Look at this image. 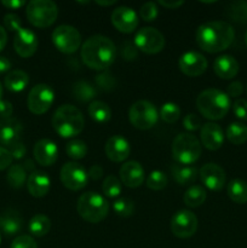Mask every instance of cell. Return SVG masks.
Masks as SVG:
<instances>
[{
	"mask_svg": "<svg viewBox=\"0 0 247 248\" xmlns=\"http://www.w3.org/2000/svg\"><path fill=\"white\" fill-rule=\"evenodd\" d=\"M9 150L12 155V159H16V160L23 159L24 155H26L27 153L26 145H24L22 142H18L16 143V144L12 145V147H10Z\"/></svg>",
	"mask_w": 247,
	"mask_h": 248,
	"instance_id": "49",
	"label": "cell"
},
{
	"mask_svg": "<svg viewBox=\"0 0 247 248\" xmlns=\"http://www.w3.org/2000/svg\"><path fill=\"white\" fill-rule=\"evenodd\" d=\"M234 38V28L225 21L206 22L196 31V43L199 47L208 53H218L227 50Z\"/></svg>",
	"mask_w": 247,
	"mask_h": 248,
	"instance_id": "1",
	"label": "cell"
},
{
	"mask_svg": "<svg viewBox=\"0 0 247 248\" xmlns=\"http://www.w3.org/2000/svg\"><path fill=\"white\" fill-rule=\"evenodd\" d=\"M184 4V1H166V0H160L159 5H161L162 7L165 9H169V10H174V9H178L179 6Z\"/></svg>",
	"mask_w": 247,
	"mask_h": 248,
	"instance_id": "54",
	"label": "cell"
},
{
	"mask_svg": "<svg viewBox=\"0 0 247 248\" xmlns=\"http://www.w3.org/2000/svg\"><path fill=\"white\" fill-rule=\"evenodd\" d=\"M60 178L63 186L72 191H77L87 186L89 174L86 170L77 162H67L62 166Z\"/></svg>",
	"mask_w": 247,
	"mask_h": 248,
	"instance_id": "12",
	"label": "cell"
},
{
	"mask_svg": "<svg viewBox=\"0 0 247 248\" xmlns=\"http://www.w3.org/2000/svg\"><path fill=\"white\" fill-rule=\"evenodd\" d=\"M207 198V193H206L205 188L201 186H191L188 190L184 193L183 201L188 207L196 208L200 207Z\"/></svg>",
	"mask_w": 247,
	"mask_h": 248,
	"instance_id": "30",
	"label": "cell"
},
{
	"mask_svg": "<svg viewBox=\"0 0 247 248\" xmlns=\"http://www.w3.org/2000/svg\"><path fill=\"white\" fill-rule=\"evenodd\" d=\"M183 126L186 131H190V132L201 130V127H202L200 118L198 115H195V114H188L183 119Z\"/></svg>",
	"mask_w": 247,
	"mask_h": 248,
	"instance_id": "45",
	"label": "cell"
},
{
	"mask_svg": "<svg viewBox=\"0 0 247 248\" xmlns=\"http://www.w3.org/2000/svg\"><path fill=\"white\" fill-rule=\"evenodd\" d=\"M228 18L236 23H247V1L239 0V1L230 2L225 11Z\"/></svg>",
	"mask_w": 247,
	"mask_h": 248,
	"instance_id": "33",
	"label": "cell"
},
{
	"mask_svg": "<svg viewBox=\"0 0 247 248\" xmlns=\"http://www.w3.org/2000/svg\"><path fill=\"white\" fill-rule=\"evenodd\" d=\"M167 183H169V179H167L166 174L161 171H157V170L150 172L147 178V186L155 191L162 190V189L166 188Z\"/></svg>",
	"mask_w": 247,
	"mask_h": 248,
	"instance_id": "39",
	"label": "cell"
},
{
	"mask_svg": "<svg viewBox=\"0 0 247 248\" xmlns=\"http://www.w3.org/2000/svg\"><path fill=\"white\" fill-rule=\"evenodd\" d=\"M120 182L127 188H138L144 182V169L138 161H127L121 166Z\"/></svg>",
	"mask_w": 247,
	"mask_h": 248,
	"instance_id": "20",
	"label": "cell"
},
{
	"mask_svg": "<svg viewBox=\"0 0 247 248\" xmlns=\"http://www.w3.org/2000/svg\"><path fill=\"white\" fill-rule=\"evenodd\" d=\"M72 93L77 102H80V103H87V102H91L96 97L97 91L87 81H77L73 85Z\"/></svg>",
	"mask_w": 247,
	"mask_h": 248,
	"instance_id": "32",
	"label": "cell"
},
{
	"mask_svg": "<svg viewBox=\"0 0 247 248\" xmlns=\"http://www.w3.org/2000/svg\"><path fill=\"white\" fill-rule=\"evenodd\" d=\"M245 43H246V46H247V31H246V34H245Z\"/></svg>",
	"mask_w": 247,
	"mask_h": 248,
	"instance_id": "60",
	"label": "cell"
},
{
	"mask_svg": "<svg viewBox=\"0 0 247 248\" xmlns=\"http://www.w3.org/2000/svg\"><path fill=\"white\" fill-rule=\"evenodd\" d=\"M128 119L133 127L137 130H150L154 127L159 119V114H157L156 108L153 103L149 101H140L135 102L131 106L130 110H128Z\"/></svg>",
	"mask_w": 247,
	"mask_h": 248,
	"instance_id": "8",
	"label": "cell"
},
{
	"mask_svg": "<svg viewBox=\"0 0 247 248\" xmlns=\"http://www.w3.org/2000/svg\"><path fill=\"white\" fill-rule=\"evenodd\" d=\"M7 43V33L6 29L4 28L2 26H0V51H2L6 46Z\"/></svg>",
	"mask_w": 247,
	"mask_h": 248,
	"instance_id": "56",
	"label": "cell"
},
{
	"mask_svg": "<svg viewBox=\"0 0 247 248\" xmlns=\"http://www.w3.org/2000/svg\"><path fill=\"white\" fill-rule=\"evenodd\" d=\"M227 193L230 200L234 202L246 203L247 202V183L242 179H232L227 186Z\"/></svg>",
	"mask_w": 247,
	"mask_h": 248,
	"instance_id": "29",
	"label": "cell"
},
{
	"mask_svg": "<svg viewBox=\"0 0 247 248\" xmlns=\"http://www.w3.org/2000/svg\"><path fill=\"white\" fill-rule=\"evenodd\" d=\"M11 69V62L4 56H0V74L6 73Z\"/></svg>",
	"mask_w": 247,
	"mask_h": 248,
	"instance_id": "55",
	"label": "cell"
},
{
	"mask_svg": "<svg viewBox=\"0 0 247 248\" xmlns=\"http://www.w3.org/2000/svg\"><path fill=\"white\" fill-rule=\"evenodd\" d=\"M10 248H38V245L29 235H19L12 241Z\"/></svg>",
	"mask_w": 247,
	"mask_h": 248,
	"instance_id": "43",
	"label": "cell"
},
{
	"mask_svg": "<svg viewBox=\"0 0 247 248\" xmlns=\"http://www.w3.org/2000/svg\"><path fill=\"white\" fill-rule=\"evenodd\" d=\"M50 177L43 171H34L27 178V189L34 198H43L50 191Z\"/></svg>",
	"mask_w": 247,
	"mask_h": 248,
	"instance_id": "23",
	"label": "cell"
},
{
	"mask_svg": "<svg viewBox=\"0 0 247 248\" xmlns=\"http://www.w3.org/2000/svg\"><path fill=\"white\" fill-rule=\"evenodd\" d=\"M33 155L35 161L41 166H52L58 157V148L53 140L44 138L34 145Z\"/></svg>",
	"mask_w": 247,
	"mask_h": 248,
	"instance_id": "18",
	"label": "cell"
},
{
	"mask_svg": "<svg viewBox=\"0 0 247 248\" xmlns=\"http://www.w3.org/2000/svg\"><path fill=\"white\" fill-rule=\"evenodd\" d=\"M201 143L208 150H218L224 142L222 127L216 123H207L200 130Z\"/></svg>",
	"mask_w": 247,
	"mask_h": 248,
	"instance_id": "22",
	"label": "cell"
},
{
	"mask_svg": "<svg viewBox=\"0 0 247 248\" xmlns=\"http://www.w3.org/2000/svg\"><path fill=\"white\" fill-rule=\"evenodd\" d=\"M52 43L60 52L72 55L81 46V34L75 27L61 24L52 31Z\"/></svg>",
	"mask_w": 247,
	"mask_h": 248,
	"instance_id": "9",
	"label": "cell"
},
{
	"mask_svg": "<svg viewBox=\"0 0 247 248\" xmlns=\"http://www.w3.org/2000/svg\"><path fill=\"white\" fill-rule=\"evenodd\" d=\"M228 140L235 145H241L247 142V126L242 123H232L227 128Z\"/></svg>",
	"mask_w": 247,
	"mask_h": 248,
	"instance_id": "34",
	"label": "cell"
},
{
	"mask_svg": "<svg viewBox=\"0 0 247 248\" xmlns=\"http://www.w3.org/2000/svg\"><path fill=\"white\" fill-rule=\"evenodd\" d=\"M102 190H103L104 196L110 199H115L118 196H120L121 190H123V186H121V182L118 177L110 176L106 177L103 182V186H102Z\"/></svg>",
	"mask_w": 247,
	"mask_h": 248,
	"instance_id": "36",
	"label": "cell"
},
{
	"mask_svg": "<svg viewBox=\"0 0 247 248\" xmlns=\"http://www.w3.org/2000/svg\"><path fill=\"white\" fill-rule=\"evenodd\" d=\"M200 179L207 189L212 191H219L225 186L227 176H225L224 170L219 165L211 162L201 167Z\"/></svg>",
	"mask_w": 247,
	"mask_h": 248,
	"instance_id": "17",
	"label": "cell"
},
{
	"mask_svg": "<svg viewBox=\"0 0 247 248\" xmlns=\"http://www.w3.org/2000/svg\"><path fill=\"white\" fill-rule=\"evenodd\" d=\"M1 96H2V86H1V82H0V101H1Z\"/></svg>",
	"mask_w": 247,
	"mask_h": 248,
	"instance_id": "59",
	"label": "cell"
},
{
	"mask_svg": "<svg viewBox=\"0 0 247 248\" xmlns=\"http://www.w3.org/2000/svg\"><path fill=\"white\" fill-rule=\"evenodd\" d=\"M87 174H89V177L91 179H94V181H97V179H99L102 176H103V169H102L99 165H93V166L90 167Z\"/></svg>",
	"mask_w": 247,
	"mask_h": 248,
	"instance_id": "53",
	"label": "cell"
},
{
	"mask_svg": "<svg viewBox=\"0 0 247 248\" xmlns=\"http://www.w3.org/2000/svg\"><path fill=\"white\" fill-rule=\"evenodd\" d=\"M230 98L225 92L217 89L203 90L196 98L199 113L208 120H220L229 111Z\"/></svg>",
	"mask_w": 247,
	"mask_h": 248,
	"instance_id": "4",
	"label": "cell"
},
{
	"mask_svg": "<svg viewBox=\"0 0 247 248\" xmlns=\"http://www.w3.org/2000/svg\"><path fill=\"white\" fill-rule=\"evenodd\" d=\"M201 143L191 133H179L172 143V156L179 165H191L200 157Z\"/></svg>",
	"mask_w": 247,
	"mask_h": 248,
	"instance_id": "6",
	"label": "cell"
},
{
	"mask_svg": "<svg viewBox=\"0 0 247 248\" xmlns=\"http://www.w3.org/2000/svg\"><path fill=\"white\" fill-rule=\"evenodd\" d=\"M28 229L33 236L43 237L50 232L51 220L45 215H35L28 223Z\"/></svg>",
	"mask_w": 247,
	"mask_h": 248,
	"instance_id": "31",
	"label": "cell"
},
{
	"mask_svg": "<svg viewBox=\"0 0 247 248\" xmlns=\"http://www.w3.org/2000/svg\"><path fill=\"white\" fill-rule=\"evenodd\" d=\"M111 24L124 34H131L137 29L139 18L135 10L127 6L116 7L110 16Z\"/></svg>",
	"mask_w": 247,
	"mask_h": 248,
	"instance_id": "15",
	"label": "cell"
},
{
	"mask_svg": "<svg viewBox=\"0 0 247 248\" xmlns=\"http://www.w3.org/2000/svg\"><path fill=\"white\" fill-rule=\"evenodd\" d=\"M133 43H135L137 50H140L147 55H155L164 48L165 38L157 29L145 27L136 33Z\"/></svg>",
	"mask_w": 247,
	"mask_h": 248,
	"instance_id": "11",
	"label": "cell"
},
{
	"mask_svg": "<svg viewBox=\"0 0 247 248\" xmlns=\"http://www.w3.org/2000/svg\"><path fill=\"white\" fill-rule=\"evenodd\" d=\"M7 183L11 188L19 189L24 186L27 181V171L22 165H11L6 174Z\"/></svg>",
	"mask_w": 247,
	"mask_h": 248,
	"instance_id": "35",
	"label": "cell"
},
{
	"mask_svg": "<svg viewBox=\"0 0 247 248\" xmlns=\"http://www.w3.org/2000/svg\"><path fill=\"white\" fill-rule=\"evenodd\" d=\"M65 153L73 160H81L87 154L86 143L80 140H73L65 145Z\"/></svg>",
	"mask_w": 247,
	"mask_h": 248,
	"instance_id": "37",
	"label": "cell"
},
{
	"mask_svg": "<svg viewBox=\"0 0 247 248\" xmlns=\"http://www.w3.org/2000/svg\"><path fill=\"white\" fill-rule=\"evenodd\" d=\"M96 84L99 89L104 90V91H113L116 86L115 78L111 73L109 72H102L96 77Z\"/></svg>",
	"mask_w": 247,
	"mask_h": 248,
	"instance_id": "41",
	"label": "cell"
},
{
	"mask_svg": "<svg viewBox=\"0 0 247 248\" xmlns=\"http://www.w3.org/2000/svg\"><path fill=\"white\" fill-rule=\"evenodd\" d=\"M113 210L120 217L127 218L132 216L133 212H135V203L130 199L120 198L113 203Z\"/></svg>",
	"mask_w": 247,
	"mask_h": 248,
	"instance_id": "40",
	"label": "cell"
},
{
	"mask_svg": "<svg viewBox=\"0 0 247 248\" xmlns=\"http://www.w3.org/2000/svg\"><path fill=\"white\" fill-rule=\"evenodd\" d=\"M121 53H123V57L125 58L126 61H133L137 58L138 50L137 47H136L135 43L127 40L123 44V50H121Z\"/></svg>",
	"mask_w": 247,
	"mask_h": 248,
	"instance_id": "47",
	"label": "cell"
},
{
	"mask_svg": "<svg viewBox=\"0 0 247 248\" xmlns=\"http://www.w3.org/2000/svg\"><path fill=\"white\" fill-rule=\"evenodd\" d=\"M239 69V63L230 55L219 56L216 58L215 63H213V70H215L216 75L224 80H229L236 77Z\"/></svg>",
	"mask_w": 247,
	"mask_h": 248,
	"instance_id": "24",
	"label": "cell"
},
{
	"mask_svg": "<svg viewBox=\"0 0 247 248\" xmlns=\"http://www.w3.org/2000/svg\"><path fill=\"white\" fill-rule=\"evenodd\" d=\"M106 155L110 161L113 162H123L130 156L131 153V147L130 143L127 142L126 138H124L123 136L116 135L111 136L106 143Z\"/></svg>",
	"mask_w": 247,
	"mask_h": 248,
	"instance_id": "19",
	"label": "cell"
},
{
	"mask_svg": "<svg viewBox=\"0 0 247 248\" xmlns=\"http://www.w3.org/2000/svg\"><path fill=\"white\" fill-rule=\"evenodd\" d=\"M26 15L31 26L47 28L57 19L58 7L51 0H31L27 4Z\"/></svg>",
	"mask_w": 247,
	"mask_h": 248,
	"instance_id": "7",
	"label": "cell"
},
{
	"mask_svg": "<svg viewBox=\"0 0 247 248\" xmlns=\"http://www.w3.org/2000/svg\"><path fill=\"white\" fill-rule=\"evenodd\" d=\"M232 111L235 116L242 121H247V101L246 99H236L232 104Z\"/></svg>",
	"mask_w": 247,
	"mask_h": 248,
	"instance_id": "46",
	"label": "cell"
},
{
	"mask_svg": "<svg viewBox=\"0 0 247 248\" xmlns=\"http://www.w3.org/2000/svg\"><path fill=\"white\" fill-rule=\"evenodd\" d=\"M208 62L206 57L196 51H188L179 57L178 67L184 75L196 78L202 75L207 69Z\"/></svg>",
	"mask_w": 247,
	"mask_h": 248,
	"instance_id": "14",
	"label": "cell"
},
{
	"mask_svg": "<svg viewBox=\"0 0 247 248\" xmlns=\"http://www.w3.org/2000/svg\"><path fill=\"white\" fill-rule=\"evenodd\" d=\"M0 244H1V235H0Z\"/></svg>",
	"mask_w": 247,
	"mask_h": 248,
	"instance_id": "61",
	"label": "cell"
},
{
	"mask_svg": "<svg viewBox=\"0 0 247 248\" xmlns=\"http://www.w3.org/2000/svg\"><path fill=\"white\" fill-rule=\"evenodd\" d=\"M244 92V85L240 81H234L228 86L227 94L229 97H239Z\"/></svg>",
	"mask_w": 247,
	"mask_h": 248,
	"instance_id": "51",
	"label": "cell"
},
{
	"mask_svg": "<svg viewBox=\"0 0 247 248\" xmlns=\"http://www.w3.org/2000/svg\"><path fill=\"white\" fill-rule=\"evenodd\" d=\"M23 127L17 119L10 118L0 121V144L10 148L21 142V135Z\"/></svg>",
	"mask_w": 247,
	"mask_h": 248,
	"instance_id": "21",
	"label": "cell"
},
{
	"mask_svg": "<svg viewBox=\"0 0 247 248\" xmlns=\"http://www.w3.org/2000/svg\"><path fill=\"white\" fill-rule=\"evenodd\" d=\"M170 228L178 239H189L198 230V218L191 211L179 210L171 218Z\"/></svg>",
	"mask_w": 247,
	"mask_h": 248,
	"instance_id": "13",
	"label": "cell"
},
{
	"mask_svg": "<svg viewBox=\"0 0 247 248\" xmlns=\"http://www.w3.org/2000/svg\"><path fill=\"white\" fill-rule=\"evenodd\" d=\"M81 60L93 70H106L115 61V45L104 35H93L81 46Z\"/></svg>",
	"mask_w": 247,
	"mask_h": 248,
	"instance_id": "2",
	"label": "cell"
},
{
	"mask_svg": "<svg viewBox=\"0 0 247 248\" xmlns=\"http://www.w3.org/2000/svg\"><path fill=\"white\" fill-rule=\"evenodd\" d=\"M12 155L7 148L0 145V171L6 170L12 164Z\"/></svg>",
	"mask_w": 247,
	"mask_h": 248,
	"instance_id": "48",
	"label": "cell"
},
{
	"mask_svg": "<svg viewBox=\"0 0 247 248\" xmlns=\"http://www.w3.org/2000/svg\"><path fill=\"white\" fill-rule=\"evenodd\" d=\"M23 219L15 210H6L0 213V232L6 236H14L21 232Z\"/></svg>",
	"mask_w": 247,
	"mask_h": 248,
	"instance_id": "25",
	"label": "cell"
},
{
	"mask_svg": "<svg viewBox=\"0 0 247 248\" xmlns=\"http://www.w3.org/2000/svg\"><path fill=\"white\" fill-rule=\"evenodd\" d=\"M87 110L92 120L98 124H106L111 119L110 107L102 101H92Z\"/></svg>",
	"mask_w": 247,
	"mask_h": 248,
	"instance_id": "28",
	"label": "cell"
},
{
	"mask_svg": "<svg viewBox=\"0 0 247 248\" xmlns=\"http://www.w3.org/2000/svg\"><path fill=\"white\" fill-rule=\"evenodd\" d=\"M12 113H14V107H12V104L9 101L1 99L0 101V118H1V120L11 118Z\"/></svg>",
	"mask_w": 247,
	"mask_h": 248,
	"instance_id": "50",
	"label": "cell"
},
{
	"mask_svg": "<svg viewBox=\"0 0 247 248\" xmlns=\"http://www.w3.org/2000/svg\"><path fill=\"white\" fill-rule=\"evenodd\" d=\"M157 14H159V12H157V6L155 2L148 1V2H145L144 5H142V6H140L139 16L143 21H145V22L155 21V18L157 17Z\"/></svg>",
	"mask_w": 247,
	"mask_h": 248,
	"instance_id": "42",
	"label": "cell"
},
{
	"mask_svg": "<svg viewBox=\"0 0 247 248\" xmlns=\"http://www.w3.org/2000/svg\"><path fill=\"white\" fill-rule=\"evenodd\" d=\"M1 5L10 10H17L19 7L24 6L26 1H23V0H2Z\"/></svg>",
	"mask_w": 247,
	"mask_h": 248,
	"instance_id": "52",
	"label": "cell"
},
{
	"mask_svg": "<svg viewBox=\"0 0 247 248\" xmlns=\"http://www.w3.org/2000/svg\"><path fill=\"white\" fill-rule=\"evenodd\" d=\"M29 77L23 70H11L7 73L4 79V85L9 91L11 92H21L28 86Z\"/></svg>",
	"mask_w": 247,
	"mask_h": 248,
	"instance_id": "26",
	"label": "cell"
},
{
	"mask_svg": "<svg viewBox=\"0 0 247 248\" xmlns=\"http://www.w3.org/2000/svg\"><path fill=\"white\" fill-rule=\"evenodd\" d=\"M38 36L33 31L22 27L14 39V48L22 58H29L38 50Z\"/></svg>",
	"mask_w": 247,
	"mask_h": 248,
	"instance_id": "16",
	"label": "cell"
},
{
	"mask_svg": "<svg viewBox=\"0 0 247 248\" xmlns=\"http://www.w3.org/2000/svg\"><path fill=\"white\" fill-rule=\"evenodd\" d=\"M160 118L166 124H173L181 118V108L176 103L167 102L160 109Z\"/></svg>",
	"mask_w": 247,
	"mask_h": 248,
	"instance_id": "38",
	"label": "cell"
},
{
	"mask_svg": "<svg viewBox=\"0 0 247 248\" xmlns=\"http://www.w3.org/2000/svg\"><path fill=\"white\" fill-rule=\"evenodd\" d=\"M52 127L62 138H73L80 135L85 127L81 111L72 104H63L56 109L52 116Z\"/></svg>",
	"mask_w": 247,
	"mask_h": 248,
	"instance_id": "3",
	"label": "cell"
},
{
	"mask_svg": "<svg viewBox=\"0 0 247 248\" xmlns=\"http://www.w3.org/2000/svg\"><path fill=\"white\" fill-rule=\"evenodd\" d=\"M77 211L82 219L92 224H97L108 216L109 202L101 194L87 191L77 200Z\"/></svg>",
	"mask_w": 247,
	"mask_h": 248,
	"instance_id": "5",
	"label": "cell"
},
{
	"mask_svg": "<svg viewBox=\"0 0 247 248\" xmlns=\"http://www.w3.org/2000/svg\"><path fill=\"white\" fill-rule=\"evenodd\" d=\"M5 28L11 31H18L22 28V21L16 14H7L4 16Z\"/></svg>",
	"mask_w": 247,
	"mask_h": 248,
	"instance_id": "44",
	"label": "cell"
},
{
	"mask_svg": "<svg viewBox=\"0 0 247 248\" xmlns=\"http://www.w3.org/2000/svg\"><path fill=\"white\" fill-rule=\"evenodd\" d=\"M172 176H173L174 181L179 184V186H190L198 178V170L195 167L191 166H183V165H173L171 167Z\"/></svg>",
	"mask_w": 247,
	"mask_h": 248,
	"instance_id": "27",
	"label": "cell"
},
{
	"mask_svg": "<svg viewBox=\"0 0 247 248\" xmlns=\"http://www.w3.org/2000/svg\"><path fill=\"white\" fill-rule=\"evenodd\" d=\"M55 101V91L50 85L38 84L29 91L28 99V109L31 113L35 115H43L52 106Z\"/></svg>",
	"mask_w": 247,
	"mask_h": 248,
	"instance_id": "10",
	"label": "cell"
},
{
	"mask_svg": "<svg viewBox=\"0 0 247 248\" xmlns=\"http://www.w3.org/2000/svg\"><path fill=\"white\" fill-rule=\"evenodd\" d=\"M97 5H99V6H111V5L116 4V0H110V1H96Z\"/></svg>",
	"mask_w": 247,
	"mask_h": 248,
	"instance_id": "58",
	"label": "cell"
},
{
	"mask_svg": "<svg viewBox=\"0 0 247 248\" xmlns=\"http://www.w3.org/2000/svg\"><path fill=\"white\" fill-rule=\"evenodd\" d=\"M22 166L24 167V170H26L27 172H31V173H33L34 171H36L35 170V165H34V161L31 159H27L26 161H24V164L22 165Z\"/></svg>",
	"mask_w": 247,
	"mask_h": 248,
	"instance_id": "57",
	"label": "cell"
}]
</instances>
